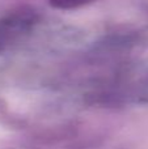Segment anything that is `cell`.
<instances>
[{
    "mask_svg": "<svg viewBox=\"0 0 148 149\" xmlns=\"http://www.w3.org/2000/svg\"><path fill=\"white\" fill-rule=\"evenodd\" d=\"M50 1L58 8L70 9V8H76V7L87 4V3H91V1H93V0H50Z\"/></svg>",
    "mask_w": 148,
    "mask_h": 149,
    "instance_id": "obj_1",
    "label": "cell"
}]
</instances>
